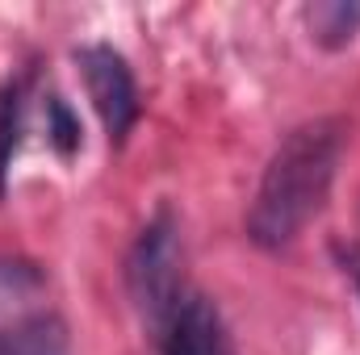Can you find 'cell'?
<instances>
[{
  "mask_svg": "<svg viewBox=\"0 0 360 355\" xmlns=\"http://www.w3.org/2000/svg\"><path fill=\"white\" fill-rule=\"evenodd\" d=\"M126 284H130L139 314L155 330H164L172 322L176 305L184 301L180 297V226L168 205L143 226V234L126 260Z\"/></svg>",
  "mask_w": 360,
  "mask_h": 355,
  "instance_id": "7a4b0ae2",
  "label": "cell"
},
{
  "mask_svg": "<svg viewBox=\"0 0 360 355\" xmlns=\"http://www.w3.org/2000/svg\"><path fill=\"white\" fill-rule=\"evenodd\" d=\"M306 25L323 51H344L360 34V0H319L306 8Z\"/></svg>",
  "mask_w": 360,
  "mask_h": 355,
  "instance_id": "8992f818",
  "label": "cell"
},
{
  "mask_svg": "<svg viewBox=\"0 0 360 355\" xmlns=\"http://www.w3.org/2000/svg\"><path fill=\"white\" fill-rule=\"evenodd\" d=\"M164 355H226L222 318L205 297H184L164 326Z\"/></svg>",
  "mask_w": 360,
  "mask_h": 355,
  "instance_id": "277c9868",
  "label": "cell"
},
{
  "mask_svg": "<svg viewBox=\"0 0 360 355\" xmlns=\"http://www.w3.org/2000/svg\"><path fill=\"white\" fill-rule=\"evenodd\" d=\"M21 105H25V80L4 84V92H0V192H4L8 163L21 147Z\"/></svg>",
  "mask_w": 360,
  "mask_h": 355,
  "instance_id": "52a82bcc",
  "label": "cell"
},
{
  "mask_svg": "<svg viewBox=\"0 0 360 355\" xmlns=\"http://www.w3.org/2000/svg\"><path fill=\"white\" fill-rule=\"evenodd\" d=\"M340 151H344V126L335 117H319L285 134V142L272 151L256 205L248 213V234L256 247L264 251L289 247L323 213Z\"/></svg>",
  "mask_w": 360,
  "mask_h": 355,
  "instance_id": "6da1fadb",
  "label": "cell"
},
{
  "mask_svg": "<svg viewBox=\"0 0 360 355\" xmlns=\"http://www.w3.org/2000/svg\"><path fill=\"white\" fill-rule=\"evenodd\" d=\"M344 264H348V272H352V280H356V293H360V247H348Z\"/></svg>",
  "mask_w": 360,
  "mask_h": 355,
  "instance_id": "9c48e42d",
  "label": "cell"
},
{
  "mask_svg": "<svg viewBox=\"0 0 360 355\" xmlns=\"http://www.w3.org/2000/svg\"><path fill=\"white\" fill-rule=\"evenodd\" d=\"M46 138H51V147H55L63 159H72V155L80 151L84 130H80V117L68 109L63 96H46Z\"/></svg>",
  "mask_w": 360,
  "mask_h": 355,
  "instance_id": "ba28073f",
  "label": "cell"
},
{
  "mask_svg": "<svg viewBox=\"0 0 360 355\" xmlns=\"http://www.w3.org/2000/svg\"><path fill=\"white\" fill-rule=\"evenodd\" d=\"M76 63H80L89 100L105 126V134H109V142H126V134L139 117V88H134L126 59L113 46H80Z\"/></svg>",
  "mask_w": 360,
  "mask_h": 355,
  "instance_id": "3957f363",
  "label": "cell"
},
{
  "mask_svg": "<svg viewBox=\"0 0 360 355\" xmlns=\"http://www.w3.org/2000/svg\"><path fill=\"white\" fill-rule=\"evenodd\" d=\"M0 355H72V339L59 314L38 309L0 335Z\"/></svg>",
  "mask_w": 360,
  "mask_h": 355,
  "instance_id": "5b68a950",
  "label": "cell"
}]
</instances>
